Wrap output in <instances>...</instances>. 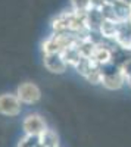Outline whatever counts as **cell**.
Instances as JSON below:
<instances>
[{"instance_id":"ffe728a7","label":"cell","mask_w":131,"mask_h":147,"mask_svg":"<svg viewBox=\"0 0 131 147\" xmlns=\"http://www.w3.org/2000/svg\"><path fill=\"white\" fill-rule=\"evenodd\" d=\"M103 0H91L90 3V7H94V9H102L103 7Z\"/></svg>"},{"instance_id":"d6986e66","label":"cell","mask_w":131,"mask_h":147,"mask_svg":"<svg viewBox=\"0 0 131 147\" xmlns=\"http://www.w3.org/2000/svg\"><path fill=\"white\" fill-rule=\"evenodd\" d=\"M121 71H122L124 75H125V78H128V77L131 75V60H128L125 65L121 66Z\"/></svg>"},{"instance_id":"e0dca14e","label":"cell","mask_w":131,"mask_h":147,"mask_svg":"<svg viewBox=\"0 0 131 147\" xmlns=\"http://www.w3.org/2000/svg\"><path fill=\"white\" fill-rule=\"evenodd\" d=\"M18 147H40V140H38V137L25 136L18 143Z\"/></svg>"},{"instance_id":"9a60e30c","label":"cell","mask_w":131,"mask_h":147,"mask_svg":"<svg viewBox=\"0 0 131 147\" xmlns=\"http://www.w3.org/2000/svg\"><path fill=\"white\" fill-rule=\"evenodd\" d=\"M100 12H102L103 19L112 21V22H118V21H116V13H115L113 5H103V7L100 9ZM118 24H120V22H118Z\"/></svg>"},{"instance_id":"7402d4cb","label":"cell","mask_w":131,"mask_h":147,"mask_svg":"<svg viewBox=\"0 0 131 147\" xmlns=\"http://www.w3.org/2000/svg\"><path fill=\"white\" fill-rule=\"evenodd\" d=\"M120 2H122V3H125V5L131 6V0H120Z\"/></svg>"},{"instance_id":"4fadbf2b","label":"cell","mask_w":131,"mask_h":147,"mask_svg":"<svg viewBox=\"0 0 131 147\" xmlns=\"http://www.w3.org/2000/svg\"><path fill=\"white\" fill-rule=\"evenodd\" d=\"M77 47H78V52H80V55H81L82 57L91 59L94 50H96V47H97V44L94 43L93 40H90V38H84V40H81V41L78 43Z\"/></svg>"},{"instance_id":"30bf717a","label":"cell","mask_w":131,"mask_h":147,"mask_svg":"<svg viewBox=\"0 0 131 147\" xmlns=\"http://www.w3.org/2000/svg\"><path fill=\"white\" fill-rule=\"evenodd\" d=\"M118 22H112V21H106L103 19L102 25L99 28V34L100 37L105 40V41H113L115 35H116V31H118Z\"/></svg>"},{"instance_id":"603a6c76","label":"cell","mask_w":131,"mask_h":147,"mask_svg":"<svg viewBox=\"0 0 131 147\" xmlns=\"http://www.w3.org/2000/svg\"><path fill=\"white\" fill-rule=\"evenodd\" d=\"M127 84L130 85V88H131V75H130V77L127 78Z\"/></svg>"},{"instance_id":"277c9868","label":"cell","mask_w":131,"mask_h":147,"mask_svg":"<svg viewBox=\"0 0 131 147\" xmlns=\"http://www.w3.org/2000/svg\"><path fill=\"white\" fill-rule=\"evenodd\" d=\"M22 110V103L16 94H0V113L5 116H18Z\"/></svg>"},{"instance_id":"3957f363","label":"cell","mask_w":131,"mask_h":147,"mask_svg":"<svg viewBox=\"0 0 131 147\" xmlns=\"http://www.w3.org/2000/svg\"><path fill=\"white\" fill-rule=\"evenodd\" d=\"M22 129H24V132H25V136L40 137L41 134L47 129V125H46L44 119L38 113H30L22 121Z\"/></svg>"},{"instance_id":"ba28073f","label":"cell","mask_w":131,"mask_h":147,"mask_svg":"<svg viewBox=\"0 0 131 147\" xmlns=\"http://www.w3.org/2000/svg\"><path fill=\"white\" fill-rule=\"evenodd\" d=\"M113 43L122 49H131V21L121 22L113 38Z\"/></svg>"},{"instance_id":"2e32d148","label":"cell","mask_w":131,"mask_h":147,"mask_svg":"<svg viewBox=\"0 0 131 147\" xmlns=\"http://www.w3.org/2000/svg\"><path fill=\"white\" fill-rule=\"evenodd\" d=\"M86 80L90 82V84H102V71H100V66H94L90 74L86 77Z\"/></svg>"},{"instance_id":"6da1fadb","label":"cell","mask_w":131,"mask_h":147,"mask_svg":"<svg viewBox=\"0 0 131 147\" xmlns=\"http://www.w3.org/2000/svg\"><path fill=\"white\" fill-rule=\"evenodd\" d=\"M81 41L80 37L74 34H52L49 38H46L41 44L43 55H52V53H59L61 55L65 49L71 46H78Z\"/></svg>"},{"instance_id":"7c38bea8","label":"cell","mask_w":131,"mask_h":147,"mask_svg":"<svg viewBox=\"0 0 131 147\" xmlns=\"http://www.w3.org/2000/svg\"><path fill=\"white\" fill-rule=\"evenodd\" d=\"M38 140H40V147H59V137L53 129L47 128L38 137Z\"/></svg>"},{"instance_id":"5bb4252c","label":"cell","mask_w":131,"mask_h":147,"mask_svg":"<svg viewBox=\"0 0 131 147\" xmlns=\"http://www.w3.org/2000/svg\"><path fill=\"white\" fill-rule=\"evenodd\" d=\"M94 66H97V65H94L91 59H87V57H81V60L78 62V65L75 66V71L80 74V75H82V77L86 78V77L88 75V74H90V71H91Z\"/></svg>"},{"instance_id":"52a82bcc","label":"cell","mask_w":131,"mask_h":147,"mask_svg":"<svg viewBox=\"0 0 131 147\" xmlns=\"http://www.w3.org/2000/svg\"><path fill=\"white\" fill-rule=\"evenodd\" d=\"M43 63H44V68L52 74H63L68 68L62 55H59V53L43 55Z\"/></svg>"},{"instance_id":"8992f818","label":"cell","mask_w":131,"mask_h":147,"mask_svg":"<svg viewBox=\"0 0 131 147\" xmlns=\"http://www.w3.org/2000/svg\"><path fill=\"white\" fill-rule=\"evenodd\" d=\"M115 43L113 41H103L100 44H97L96 50H94L91 60L94 65L97 66H105L112 62V46Z\"/></svg>"},{"instance_id":"5b68a950","label":"cell","mask_w":131,"mask_h":147,"mask_svg":"<svg viewBox=\"0 0 131 147\" xmlns=\"http://www.w3.org/2000/svg\"><path fill=\"white\" fill-rule=\"evenodd\" d=\"M16 96L21 100V103L25 105H34L41 99V91L38 88L37 84L34 82H22L18 90H16Z\"/></svg>"},{"instance_id":"8fae6325","label":"cell","mask_w":131,"mask_h":147,"mask_svg":"<svg viewBox=\"0 0 131 147\" xmlns=\"http://www.w3.org/2000/svg\"><path fill=\"white\" fill-rule=\"evenodd\" d=\"M62 55V57H63V60H65V63L68 65V66H77L78 65V62L81 60V55H80V52H78V47L77 46H71V47H68V49H65V50L61 53Z\"/></svg>"},{"instance_id":"9c48e42d","label":"cell","mask_w":131,"mask_h":147,"mask_svg":"<svg viewBox=\"0 0 131 147\" xmlns=\"http://www.w3.org/2000/svg\"><path fill=\"white\" fill-rule=\"evenodd\" d=\"M86 22H87V27H88L90 31L99 32V28H100L102 22H103V16H102L100 9L90 7V9L86 12Z\"/></svg>"},{"instance_id":"44dd1931","label":"cell","mask_w":131,"mask_h":147,"mask_svg":"<svg viewBox=\"0 0 131 147\" xmlns=\"http://www.w3.org/2000/svg\"><path fill=\"white\" fill-rule=\"evenodd\" d=\"M116 2H120V0H103L105 5H115Z\"/></svg>"},{"instance_id":"7a4b0ae2","label":"cell","mask_w":131,"mask_h":147,"mask_svg":"<svg viewBox=\"0 0 131 147\" xmlns=\"http://www.w3.org/2000/svg\"><path fill=\"white\" fill-rule=\"evenodd\" d=\"M100 71H102V85L108 90H120L127 82V78L122 74L121 68H118L112 62L105 66H100Z\"/></svg>"},{"instance_id":"ac0fdd59","label":"cell","mask_w":131,"mask_h":147,"mask_svg":"<svg viewBox=\"0 0 131 147\" xmlns=\"http://www.w3.org/2000/svg\"><path fill=\"white\" fill-rule=\"evenodd\" d=\"M90 3L91 0H71L72 10H78V12H87L90 9Z\"/></svg>"}]
</instances>
